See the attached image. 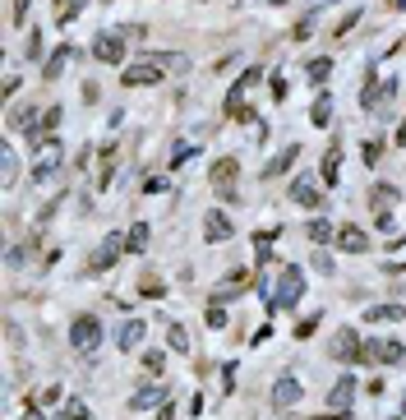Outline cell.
Returning <instances> with one entry per match:
<instances>
[{"label":"cell","mask_w":406,"mask_h":420,"mask_svg":"<svg viewBox=\"0 0 406 420\" xmlns=\"http://www.w3.org/2000/svg\"><path fill=\"white\" fill-rule=\"evenodd\" d=\"M392 102H397V79H383L374 88V70H370L360 83V106H370L374 116H392Z\"/></svg>","instance_id":"6da1fadb"},{"label":"cell","mask_w":406,"mask_h":420,"mask_svg":"<svg viewBox=\"0 0 406 420\" xmlns=\"http://www.w3.org/2000/svg\"><path fill=\"white\" fill-rule=\"evenodd\" d=\"M305 296V268H296V263H286L282 272H277V309H296Z\"/></svg>","instance_id":"7a4b0ae2"},{"label":"cell","mask_w":406,"mask_h":420,"mask_svg":"<svg viewBox=\"0 0 406 420\" xmlns=\"http://www.w3.org/2000/svg\"><path fill=\"white\" fill-rule=\"evenodd\" d=\"M61 158H65V143L56 139V134H46L33 153V180H51V175L61 171Z\"/></svg>","instance_id":"3957f363"},{"label":"cell","mask_w":406,"mask_h":420,"mask_svg":"<svg viewBox=\"0 0 406 420\" xmlns=\"http://www.w3.org/2000/svg\"><path fill=\"white\" fill-rule=\"evenodd\" d=\"M98 342H102V324L93 314H79L70 324V347L79 351V356H93V351H98Z\"/></svg>","instance_id":"277c9868"},{"label":"cell","mask_w":406,"mask_h":420,"mask_svg":"<svg viewBox=\"0 0 406 420\" xmlns=\"http://www.w3.org/2000/svg\"><path fill=\"white\" fill-rule=\"evenodd\" d=\"M360 360H379V365H402L406 360V347L392 337H370L360 342Z\"/></svg>","instance_id":"5b68a950"},{"label":"cell","mask_w":406,"mask_h":420,"mask_svg":"<svg viewBox=\"0 0 406 420\" xmlns=\"http://www.w3.org/2000/svg\"><path fill=\"white\" fill-rule=\"evenodd\" d=\"M259 79H264V65H249V70L231 83V93H227V116H240V111H245V93H249Z\"/></svg>","instance_id":"8992f818"},{"label":"cell","mask_w":406,"mask_h":420,"mask_svg":"<svg viewBox=\"0 0 406 420\" xmlns=\"http://www.w3.org/2000/svg\"><path fill=\"white\" fill-rule=\"evenodd\" d=\"M93 56H98L102 65H120V61H125V33H98Z\"/></svg>","instance_id":"52a82bcc"},{"label":"cell","mask_w":406,"mask_h":420,"mask_svg":"<svg viewBox=\"0 0 406 420\" xmlns=\"http://www.w3.org/2000/svg\"><path fill=\"white\" fill-rule=\"evenodd\" d=\"M328 351H333V360H360V337H355V328H337L333 342H328Z\"/></svg>","instance_id":"ba28073f"},{"label":"cell","mask_w":406,"mask_h":420,"mask_svg":"<svg viewBox=\"0 0 406 420\" xmlns=\"http://www.w3.org/2000/svg\"><path fill=\"white\" fill-rule=\"evenodd\" d=\"M291 203H301V208H318V203H323L314 175H291Z\"/></svg>","instance_id":"9c48e42d"},{"label":"cell","mask_w":406,"mask_h":420,"mask_svg":"<svg viewBox=\"0 0 406 420\" xmlns=\"http://www.w3.org/2000/svg\"><path fill=\"white\" fill-rule=\"evenodd\" d=\"M296 402H301V379L282 374V379L273 384V406H277V411H291Z\"/></svg>","instance_id":"30bf717a"},{"label":"cell","mask_w":406,"mask_h":420,"mask_svg":"<svg viewBox=\"0 0 406 420\" xmlns=\"http://www.w3.org/2000/svg\"><path fill=\"white\" fill-rule=\"evenodd\" d=\"M236 171H240V162H236V158H222L217 167H212V185H217L222 199H231V194H236Z\"/></svg>","instance_id":"8fae6325"},{"label":"cell","mask_w":406,"mask_h":420,"mask_svg":"<svg viewBox=\"0 0 406 420\" xmlns=\"http://www.w3.org/2000/svg\"><path fill=\"white\" fill-rule=\"evenodd\" d=\"M337 250H346V254H365L370 250V236H365L360 227H351V222H346V227H337Z\"/></svg>","instance_id":"7c38bea8"},{"label":"cell","mask_w":406,"mask_h":420,"mask_svg":"<svg viewBox=\"0 0 406 420\" xmlns=\"http://www.w3.org/2000/svg\"><path fill=\"white\" fill-rule=\"evenodd\" d=\"M152 406H167V388L162 384H148L130 397V411H152Z\"/></svg>","instance_id":"4fadbf2b"},{"label":"cell","mask_w":406,"mask_h":420,"mask_svg":"<svg viewBox=\"0 0 406 420\" xmlns=\"http://www.w3.org/2000/svg\"><path fill=\"white\" fill-rule=\"evenodd\" d=\"M143 333H148V324H143V319H130V324H120V333H115V347L120 351H139Z\"/></svg>","instance_id":"5bb4252c"},{"label":"cell","mask_w":406,"mask_h":420,"mask_svg":"<svg viewBox=\"0 0 406 420\" xmlns=\"http://www.w3.org/2000/svg\"><path fill=\"white\" fill-rule=\"evenodd\" d=\"M120 79H125V88H139V83H157V79H162V70H157V65H148V61L139 56V65H130Z\"/></svg>","instance_id":"9a60e30c"},{"label":"cell","mask_w":406,"mask_h":420,"mask_svg":"<svg viewBox=\"0 0 406 420\" xmlns=\"http://www.w3.org/2000/svg\"><path fill=\"white\" fill-rule=\"evenodd\" d=\"M296 158H301V143H291V148H282V153H277V158H273V162H268V167H264V180H277V175H286V171L296 167Z\"/></svg>","instance_id":"2e32d148"},{"label":"cell","mask_w":406,"mask_h":420,"mask_svg":"<svg viewBox=\"0 0 406 420\" xmlns=\"http://www.w3.org/2000/svg\"><path fill=\"white\" fill-rule=\"evenodd\" d=\"M351 397H355V379L342 374V379L333 384V393H328V406H333V411H346V406H351Z\"/></svg>","instance_id":"e0dca14e"},{"label":"cell","mask_w":406,"mask_h":420,"mask_svg":"<svg viewBox=\"0 0 406 420\" xmlns=\"http://www.w3.org/2000/svg\"><path fill=\"white\" fill-rule=\"evenodd\" d=\"M120 254H125V240L120 236H106L102 245H98V254H93V268H111Z\"/></svg>","instance_id":"ac0fdd59"},{"label":"cell","mask_w":406,"mask_h":420,"mask_svg":"<svg viewBox=\"0 0 406 420\" xmlns=\"http://www.w3.org/2000/svg\"><path fill=\"white\" fill-rule=\"evenodd\" d=\"M318 180H328V185H337V180H342V143H333V148L323 153V167H318Z\"/></svg>","instance_id":"d6986e66"},{"label":"cell","mask_w":406,"mask_h":420,"mask_svg":"<svg viewBox=\"0 0 406 420\" xmlns=\"http://www.w3.org/2000/svg\"><path fill=\"white\" fill-rule=\"evenodd\" d=\"M231 231H236V227H231L227 212H208V217H203V240H227Z\"/></svg>","instance_id":"ffe728a7"},{"label":"cell","mask_w":406,"mask_h":420,"mask_svg":"<svg viewBox=\"0 0 406 420\" xmlns=\"http://www.w3.org/2000/svg\"><path fill=\"white\" fill-rule=\"evenodd\" d=\"M406 309L402 305H370L365 309V324H402Z\"/></svg>","instance_id":"44dd1931"},{"label":"cell","mask_w":406,"mask_h":420,"mask_svg":"<svg viewBox=\"0 0 406 420\" xmlns=\"http://www.w3.org/2000/svg\"><path fill=\"white\" fill-rule=\"evenodd\" d=\"M143 61H148V65H157V70L162 74H167V70H185V56H176V51H143Z\"/></svg>","instance_id":"7402d4cb"},{"label":"cell","mask_w":406,"mask_h":420,"mask_svg":"<svg viewBox=\"0 0 406 420\" xmlns=\"http://www.w3.org/2000/svg\"><path fill=\"white\" fill-rule=\"evenodd\" d=\"M70 61H74V46H61V51H51V61L42 65V74H46V79H61Z\"/></svg>","instance_id":"603a6c76"},{"label":"cell","mask_w":406,"mask_h":420,"mask_svg":"<svg viewBox=\"0 0 406 420\" xmlns=\"http://www.w3.org/2000/svg\"><path fill=\"white\" fill-rule=\"evenodd\" d=\"M0 171H5V190H14V180H19V158H14V148H9V143H0Z\"/></svg>","instance_id":"cb8c5ba5"},{"label":"cell","mask_w":406,"mask_h":420,"mask_svg":"<svg viewBox=\"0 0 406 420\" xmlns=\"http://www.w3.org/2000/svg\"><path fill=\"white\" fill-rule=\"evenodd\" d=\"M309 121H314L318 130L333 121V97H328V93H318V97H314V106H309Z\"/></svg>","instance_id":"d4e9b609"},{"label":"cell","mask_w":406,"mask_h":420,"mask_svg":"<svg viewBox=\"0 0 406 420\" xmlns=\"http://www.w3.org/2000/svg\"><path fill=\"white\" fill-rule=\"evenodd\" d=\"M143 245H148V227H143V222H134L130 236H125V250H130V254H143Z\"/></svg>","instance_id":"484cf974"},{"label":"cell","mask_w":406,"mask_h":420,"mask_svg":"<svg viewBox=\"0 0 406 420\" xmlns=\"http://www.w3.org/2000/svg\"><path fill=\"white\" fill-rule=\"evenodd\" d=\"M333 236H337V231L328 227L323 217H314V222H309V240H314V245H323V240H333Z\"/></svg>","instance_id":"4316f807"},{"label":"cell","mask_w":406,"mask_h":420,"mask_svg":"<svg viewBox=\"0 0 406 420\" xmlns=\"http://www.w3.org/2000/svg\"><path fill=\"white\" fill-rule=\"evenodd\" d=\"M328 74H333V61H328V56H318V61H309V79H314V83H323Z\"/></svg>","instance_id":"83f0119b"},{"label":"cell","mask_w":406,"mask_h":420,"mask_svg":"<svg viewBox=\"0 0 406 420\" xmlns=\"http://www.w3.org/2000/svg\"><path fill=\"white\" fill-rule=\"evenodd\" d=\"M314 28H318V19H314V14H305L301 24H296V33H291V37H296V42H309V37H314Z\"/></svg>","instance_id":"f1b7e54d"},{"label":"cell","mask_w":406,"mask_h":420,"mask_svg":"<svg viewBox=\"0 0 406 420\" xmlns=\"http://www.w3.org/2000/svg\"><path fill=\"white\" fill-rule=\"evenodd\" d=\"M162 365H167L162 351H143V369H148V374H162Z\"/></svg>","instance_id":"f546056e"},{"label":"cell","mask_w":406,"mask_h":420,"mask_svg":"<svg viewBox=\"0 0 406 420\" xmlns=\"http://www.w3.org/2000/svg\"><path fill=\"white\" fill-rule=\"evenodd\" d=\"M360 158H365V167H374V162L383 158V143H379V139H370V143L360 148Z\"/></svg>","instance_id":"4dcf8cb0"},{"label":"cell","mask_w":406,"mask_h":420,"mask_svg":"<svg viewBox=\"0 0 406 420\" xmlns=\"http://www.w3.org/2000/svg\"><path fill=\"white\" fill-rule=\"evenodd\" d=\"M171 347H176V351H189V333H185V328H180V324H171Z\"/></svg>","instance_id":"1f68e13d"},{"label":"cell","mask_w":406,"mask_h":420,"mask_svg":"<svg viewBox=\"0 0 406 420\" xmlns=\"http://www.w3.org/2000/svg\"><path fill=\"white\" fill-rule=\"evenodd\" d=\"M323 324V319L318 314H309V319H301V324H296V337H314V328Z\"/></svg>","instance_id":"d6a6232c"},{"label":"cell","mask_w":406,"mask_h":420,"mask_svg":"<svg viewBox=\"0 0 406 420\" xmlns=\"http://www.w3.org/2000/svg\"><path fill=\"white\" fill-rule=\"evenodd\" d=\"M189 158H194V143H180V148L171 153V167H185Z\"/></svg>","instance_id":"836d02e7"},{"label":"cell","mask_w":406,"mask_h":420,"mask_svg":"<svg viewBox=\"0 0 406 420\" xmlns=\"http://www.w3.org/2000/svg\"><path fill=\"white\" fill-rule=\"evenodd\" d=\"M355 24H360V9H351V14H346V19H342V24H337V28H333V33H337V37H346V33H351V28H355Z\"/></svg>","instance_id":"e575fe53"},{"label":"cell","mask_w":406,"mask_h":420,"mask_svg":"<svg viewBox=\"0 0 406 420\" xmlns=\"http://www.w3.org/2000/svg\"><path fill=\"white\" fill-rule=\"evenodd\" d=\"M24 51H28V61H37V56H42V37H37V28H33V33H28Z\"/></svg>","instance_id":"d590c367"},{"label":"cell","mask_w":406,"mask_h":420,"mask_svg":"<svg viewBox=\"0 0 406 420\" xmlns=\"http://www.w3.org/2000/svg\"><path fill=\"white\" fill-rule=\"evenodd\" d=\"M139 291H143V296H152V300H157V296H167V287H162V282H139Z\"/></svg>","instance_id":"8d00e7d4"},{"label":"cell","mask_w":406,"mask_h":420,"mask_svg":"<svg viewBox=\"0 0 406 420\" xmlns=\"http://www.w3.org/2000/svg\"><path fill=\"white\" fill-rule=\"evenodd\" d=\"M61 116H65V111H61V106H51V111H46V116H42V130H46V134H51V130H56V125H61Z\"/></svg>","instance_id":"74e56055"},{"label":"cell","mask_w":406,"mask_h":420,"mask_svg":"<svg viewBox=\"0 0 406 420\" xmlns=\"http://www.w3.org/2000/svg\"><path fill=\"white\" fill-rule=\"evenodd\" d=\"M314 268H318V272H328V277H333V259H328V250H314Z\"/></svg>","instance_id":"f35d334b"},{"label":"cell","mask_w":406,"mask_h":420,"mask_svg":"<svg viewBox=\"0 0 406 420\" xmlns=\"http://www.w3.org/2000/svg\"><path fill=\"white\" fill-rule=\"evenodd\" d=\"M208 328H227V314H222V305H208Z\"/></svg>","instance_id":"ab89813d"},{"label":"cell","mask_w":406,"mask_h":420,"mask_svg":"<svg viewBox=\"0 0 406 420\" xmlns=\"http://www.w3.org/2000/svg\"><path fill=\"white\" fill-rule=\"evenodd\" d=\"M65 420H88V406H83V402H70V411H65Z\"/></svg>","instance_id":"60d3db41"},{"label":"cell","mask_w":406,"mask_h":420,"mask_svg":"<svg viewBox=\"0 0 406 420\" xmlns=\"http://www.w3.org/2000/svg\"><path fill=\"white\" fill-rule=\"evenodd\" d=\"M282 97H286V79L277 74V79H273V102H282Z\"/></svg>","instance_id":"b9f144b4"},{"label":"cell","mask_w":406,"mask_h":420,"mask_svg":"<svg viewBox=\"0 0 406 420\" xmlns=\"http://www.w3.org/2000/svg\"><path fill=\"white\" fill-rule=\"evenodd\" d=\"M24 14H28V0H14V24H24Z\"/></svg>","instance_id":"7bdbcfd3"},{"label":"cell","mask_w":406,"mask_h":420,"mask_svg":"<svg viewBox=\"0 0 406 420\" xmlns=\"http://www.w3.org/2000/svg\"><path fill=\"white\" fill-rule=\"evenodd\" d=\"M157 420H176V406H171V402H167V406H157Z\"/></svg>","instance_id":"ee69618b"},{"label":"cell","mask_w":406,"mask_h":420,"mask_svg":"<svg viewBox=\"0 0 406 420\" xmlns=\"http://www.w3.org/2000/svg\"><path fill=\"white\" fill-rule=\"evenodd\" d=\"M314 420H346V411H333V416H314Z\"/></svg>","instance_id":"f6af8a7d"},{"label":"cell","mask_w":406,"mask_h":420,"mask_svg":"<svg viewBox=\"0 0 406 420\" xmlns=\"http://www.w3.org/2000/svg\"><path fill=\"white\" fill-rule=\"evenodd\" d=\"M24 420H42V411H33V406H28V411H24Z\"/></svg>","instance_id":"bcb514c9"},{"label":"cell","mask_w":406,"mask_h":420,"mask_svg":"<svg viewBox=\"0 0 406 420\" xmlns=\"http://www.w3.org/2000/svg\"><path fill=\"white\" fill-rule=\"evenodd\" d=\"M397 143H406V121H402V125H397Z\"/></svg>","instance_id":"7dc6e473"},{"label":"cell","mask_w":406,"mask_h":420,"mask_svg":"<svg viewBox=\"0 0 406 420\" xmlns=\"http://www.w3.org/2000/svg\"><path fill=\"white\" fill-rule=\"evenodd\" d=\"M388 5H406V0H388Z\"/></svg>","instance_id":"c3c4849f"}]
</instances>
